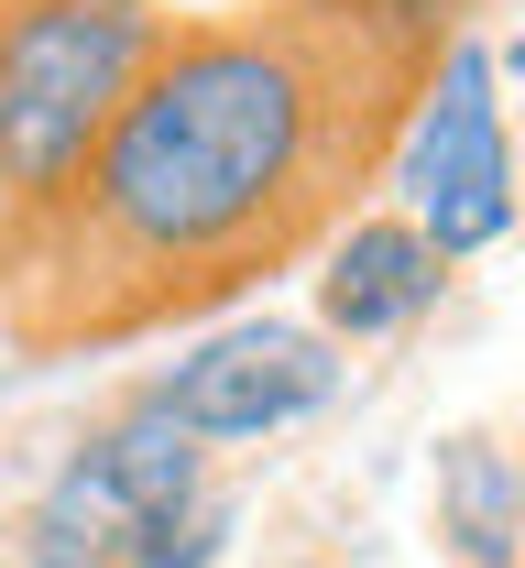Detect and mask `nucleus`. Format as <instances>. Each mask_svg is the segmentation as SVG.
I'll return each instance as SVG.
<instances>
[{"instance_id": "obj_1", "label": "nucleus", "mask_w": 525, "mask_h": 568, "mask_svg": "<svg viewBox=\"0 0 525 568\" xmlns=\"http://www.w3.org/2000/svg\"><path fill=\"white\" fill-rule=\"evenodd\" d=\"M460 11L427 0H241L175 22L67 209L0 252L22 361L132 351L317 263L394 175Z\"/></svg>"}, {"instance_id": "obj_2", "label": "nucleus", "mask_w": 525, "mask_h": 568, "mask_svg": "<svg viewBox=\"0 0 525 568\" xmlns=\"http://www.w3.org/2000/svg\"><path fill=\"white\" fill-rule=\"evenodd\" d=\"M175 22L164 0H0V252L67 209Z\"/></svg>"}, {"instance_id": "obj_3", "label": "nucleus", "mask_w": 525, "mask_h": 568, "mask_svg": "<svg viewBox=\"0 0 525 568\" xmlns=\"http://www.w3.org/2000/svg\"><path fill=\"white\" fill-rule=\"evenodd\" d=\"M198 503H209V448L186 426H164L143 394H121V416L88 426L44 470V493L22 503L11 568H132Z\"/></svg>"}, {"instance_id": "obj_4", "label": "nucleus", "mask_w": 525, "mask_h": 568, "mask_svg": "<svg viewBox=\"0 0 525 568\" xmlns=\"http://www.w3.org/2000/svg\"><path fill=\"white\" fill-rule=\"evenodd\" d=\"M405 219L471 263V252H493L504 230H515L525 186H515V132H504V99H493V44L482 33H450V55L427 77V99H416V121L394 142V175H383Z\"/></svg>"}, {"instance_id": "obj_5", "label": "nucleus", "mask_w": 525, "mask_h": 568, "mask_svg": "<svg viewBox=\"0 0 525 568\" xmlns=\"http://www.w3.org/2000/svg\"><path fill=\"white\" fill-rule=\"evenodd\" d=\"M340 394V361L317 328H285V317H241L220 339H198L186 361H164L143 383V405L164 426H186L198 448H252V437H285L317 405Z\"/></svg>"}, {"instance_id": "obj_6", "label": "nucleus", "mask_w": 525, "mask_h": 568, "mask_svg": "<svg viewBox=\"0 0 525 568\" xmlns=\"http://www.w3.org/2000/svg\"><path fill=\"white\" fill-rule=\"evenodd\" d=\"M450 252L416 230L405 209H362L329 252H317V339H405L416 317H438L450 295Z\"/></svg>"}, {"instance_id": "obj_7", "label": "nucleus", "mask_w": 525, "mask_h": 568, "mask_svg": "<svg viewBox=\"0 0 525 568\" xmlns=\"http://www.w3.org/2000/svg\"><path fill=\"white\" fill-rule=\"evenodd\" d=\"M438 547L450 568H525V470L482 426L438 448Z\"/></svg>"}, {"instance_id": "obj_8", "label": "nucleus", "mask_w": 525, "mask_h": 568, "mask_svg": "<svg viewBox=\"0 0 525 568\" xmlns=\"http://www.w3.org/2000/svg\"><path fill=\"white\" fill-rule=\"evenodd\" d=\"M220 558H230V503H198V514H186V525H164L132 568H220Z\"/></svg>"}, {"instance_id": "obj_9", "label": "nucleus", "mask_w": 525, "mask_h": 568, "mask_svg": "<svg viewBox=\"0 0 525 568\" xmlns=\"http://www.w3.org/2000/svg\"><path fill=\"white\" fill-rule=\"evenodd\" d=\"M427 11H471V0H427Z\"/></svg>"}]
</instances>
